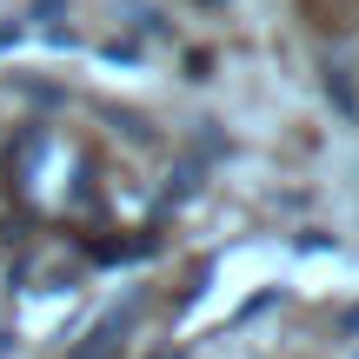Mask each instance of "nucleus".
Masks as SVG:
<instances>
[{
  "instance_id": "nucleus-1",
  "label": "nucleus",
  "mask_w": 359,
  "mask_h": 359,
  "mask_svg": "<svg viewBox=\"0 0 359 359\" xmlns=\"http://www.w3.org/2000/svg\"><path fill=\"white\" fill-rule=\"evenodd\" d=\"M120 339H127V320L114 313V320H100V326H93V333L80 339V346L67 353V359H114V353H120Z\"/></svg>"
},
{
  "instance_id": "nucleus-2",
  "label": "nucleus",
  "mask_w": 359,
  "mask_h": 359,
  "mask_svg": "<svg viewBox=\"0 0 359 359\" xmlns=\"http://www.w3.org/2000/svg\"><path fill=\"white\" fill-rule=\"evenodd\" d=\"M7 40H13V20H7V27H0V47H7Z\"/></svg>"
}]
</instances>
